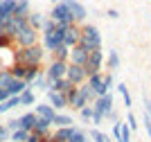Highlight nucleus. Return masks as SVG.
Returning <instances> with one entry per match:
<instances>
[{
  "mask_svg": "<svg viewBox=\"0 0 151 142\" xmlns=\"http://www.w3.org/2000/svg\"><path fill=\"white\" fill-rule=\"evenodd\" d=\"M43 56H45V50L36 43V45H29V48H18L14 59H16V63H23V66H41Z\"/></svg>",
  "mask_w": 151,
  "mask_h": 142,
  "instance_id": "obj_1",
  "label": "nucleus"
},
{
  "mask_svg": "<svg viewBox=\"0 0 151 142\" xmlns=\"http://www.w3.org/2000/svg\"><path fill=\"white\" fill-rule=\"evenodd\" d=\"M90 106H93V124H101L106 120V115L113 111V95L106 93L101 97H95V102Z\"/></svg>",
  "mask_w": 151,
  "mask_h": 142,
  "instance_id": "obj_2",
  "label": "nucleus"
},
{
  "mask_svg": "<svg viewBox=\"0 0 151 142\" xmlns=\"http://www.w3.org/2000/svg\"><path fill=\"white\" fill-rule=\"evenodd\" d=\"M79 45L90 50H101V34L95 25H81V34H79Z\"/></svg>",
  "mask_w": 151,
  "mask_h": 142,
  "instance_id": "obj_3",
  "label": "nucleus"
},
{
  "mask_svg": "<svg viewBox=\"0 0 151 142\" xmlns=\"http://www.w3.org/2000/svg\"><path fill=\"white\" fill-rule=\"evenodd\" d=\"M36 38H38V32L29 25H23L18 32H16V36H14V43L18 45V48H29V45H36Z\"/></svg>",
  "mask_w": 151,
  "mask_h": 142,
  "instance_id": "obj_4",
  "label": "nucleus"
},
{
  "mask_svg": "<svg viewBox=\"0 0 151 142\" xmlns=\"http://www.w3.org/2000/svg\"><path fill=\"white\" fill-rule=\"evenodd\" d=\"M101 66H104V52H101V50H90L88 52V61H86V66H83L86 79H88L90 74H95V72H101Z\"/></svg>",
  "mask_w": 151,
  "mask_h": 142,
  "instance_id": "obj_5",
  "label": "nucleus"
},
{
  "mask_svg": "<svg viewBox=\"0 0 151 142\" xmlns=\"http://www.w3.org/2000/svg\"><path fill=\"white\" fill-rule=\"evenodd\" d=\"M63 5L70 9V16H72V20H75V25H81L83 20H86V7L79 2V0H61Z\"/></svg>",
  "mask_w": 151,
  "mask_h": 142,
  "instance_id": "obj_6",
  "label": "nucleus"
},
{
  "mask_svg": "<svg viewBox=\"0 0 151 142\" xmlns=\"http://www.w3.org/2000/svg\"><path fill=\"white\" fill-rule=\"evenodd\" d=\"M65 70H68V61H54V59H52L47 70H43V74H45V79L54 81V79L65 77Z\"/></svg>",
  "mask_w": 151,
  "mask_h": 142,
  "instance_id": "obj_7",
  "label": "nucleus"
},
{
  "mask_svg": "<svg viewBox=\"0 0 151 142\" xmlns=\"http://www.w3.org/2000/svg\"><path fill=\"white\" fill-rule=\"evenodd\" d=\"M65 79H68L72 86H81L83 81H86V70H83V66H72V63H68Z\"/></svg>",
  "mask_w": 151,
  "mask_h": 142,
  "instance_id": "obj_8",
  "label": "nucleus"
},
{
  "mask_svg": "<svg viewBox=\"0 0 151 142\" xmlns=\"http://www.w3.org/2000/svg\"><path fill=\"white\" fill-rule=\"evenodd\" d=\"M50 18L54 20V23H68L72 25L75 20H72V16H70V9L63 2H57V5L52 7V14H50Z\"/></svg>",
  "mask_w": 151,
  "mask_h": 142,
  "instance_id": "obj_9",
  "label": "nucleus"
},
{
  "mask_svg": "<svg viewBox=\"0 0 151 142\" xmlns=\"http://www.w3.org/2000/svg\"><path fill=\"white\" fill-rule=\"evenodd\" d=\"M47 104L54 108V111H65V108H70L68 99H65V95L63 93H57V90H47Z\"/></svg>",
  "mask_w": 151,
  "mask_h": 142,
  "instance_id": "obj_10",
  "label": "nucleus"
},
{
  "mask_svg": "<svg viewBox=\"0 0 151 142\" xmlns=\"http://www.w3.org/2000/svg\"><path fill=\"white\" fill-rule=\"evenodd\" d=\"M86 61H88V50L86 48H81L79 43H77L75 48H70L68 63H72V66H86Z\"/></svg>",
  "mask_w": 151,
  "mask_h": 142,
  "instance_id": "obj_11",
  "label": "nucleus"
},
{
  "mask_svg": "<svg viewBox=\"0 0 151 142\" xmlns=\"http://www.w3.org/2000/svg\"><path fill=\"white\" fill-rule=\"evenodd\" d=\"M86 81H88V86L93 88V93L97 95V97H101V95H106V93H108L106 86H104V72H95V74H90Z\"/></svg>",
  "mask_w": 151,
  "mask_h": 142,
  "instance_id": "obj_12",
  "label": "nucleus"
},
{
  "mask_svg": "<svg viewBox=\"0 0 151 142\" xmlns=\"http://www.w3.org/2000/svg\"><path fill=\"white\" fill-rule=\"evenodd\" d=\"M79 34H81V25H70L68 27V32L63 34V45L65 48H75L77 43H79Z\"/></svg>",
  "mask_w": 151,
  "mask_h": 142,
  "instance_id": "obj_13",
  "label": "nucleus"
},
{
  "mask_svg": "<svg viewBox=\"0 0 151 142\" xmlns=\"http://www.w3.org/2000/svg\"><path fill=\"white\" fill-rule=\"evenodd\" d=\"M16 2L18 0H0V23H5V20H9L14 16Z\"/></svg>",
  "mask_w": 151,
  "mask_h": 142,
  "instance_id": "obj_14",
  "label": "nucleus"
},
{
  "mask_svg": "<svg viewBox=\"0 0 151 142\" xmlns=\"http://www.w3.org/2000/svg\"><path fill=\"white\" fill-rule=\"evenodd\" d=\"M50 129H52V122H47V120H43V117H36L32 133L38 136V138H43V136H50Z\"/></svg>",
  "mask_w": 151,
  "mask_h": 142,
  "instance_id": "obj_15",
  "label": "nucleus"
},
{
  "mask_svg": "<svg viewBox=\"0 0 151 142\" xmlns=\"http://www.w3.org/2000/svg\"><path fill=\"white\" fill-rule=\"evenodd\" d=\"M34 113H36V117H43V120H47V122H52L54 115H57V111H54L47 102H45V104H36V111Z\"/></svg>",
  "mask_w": 151,
  "mask_h": 142,
  "instance_id": "obj_16",
  "label": "nucleus"
},
{
  "mask_svg": "<svg viewBox=\"0 0 151 142\" xmlns=\"http://www.w3.org/2000/svg\"><path fill=\"white\" fill-rule=\"evenodd\" d=\"M34 122H36V113H25V115H20L18 117V129L27 131V133H32V129H34Z\"/></svg>",
  "mask_w": 151,
  "mask_h": 142,
  "instance_id": "obj_17",
  "label": "nucleus"
},
{
  "mask_svg": "<svg viewBox=\"0 0 151 142\" xmlns=\"http://www.w3.org/2000/svg\"><path fill=\"white\" fill-rule=\"evenodd\" d=\"M25 88H29V86H27V84H25L23 79H14L12 84L7 86V93H9V97H18V95L23 93Z\"/></svg>",
  "mask_w": 151,
  "mask_h": 142,
  "instance_id": "obj_18",
  "label": "nucleus"
},
{
  "mask_svg": "<svg viewBox=\"0 0 151 142\" xmlns=\"http://www.w3.org/2000/svg\"><path fill=\"white\" fill-rule=\"evenodd\" d=\"M18 102H20V106H34V104H36V97H34V90H32V86L25 88V90L18 95Z\"/></svg>",
  "mask_w": 151,
  "mask_h": 142,
  "instance_id": "obj_19",
  "label": "nucleus"
},
{
  "mask_svg": "<svg viewBox=\"0 0 151 142\" xmlns=\"http://www.w3.org/2000/svg\"><path fill=\"white\" fill-rule=\"evenodd\" d=\"M41 72H43V70H41V66H27V68H25V77H23V81H25L27 86H32V81L36 79Z\"/></svg>",
  "mask_w": 151,
  "mask_h": 142,
  "instance_id": "obj_20",
  "label": "nucleus"
},
{
  "mask_svg": "<svg viewBox=\"0 0 151 142\" xmlns=\"http://www.w3.org/2000/svg\"><path fill=\"white\" fill-rule=\"evenodd\" d=\"M43 14H34V12H29L27 14V25L29 27H34L36 32H41V27H43Z\"/></svg>",
  "mask_w": 151,
  "mask_h": 142,
  "instance_id": "obj_21",
  "label": "nucleus"
},
{
  "mask_svg": "<svg viewBox=\"0 0 151 142\" xmlns=\"http://www.w3.org/2000/svg\"><path fill=\"white\" fill-rule=\"evenodd\" d=\"M52 126L54 129H61V126H72V117L65 115V113H57L54 120H52Z\"/></svg>",
  "mask_w": 151,
  "mask_h": 142,
  "instance_id": "obj_22",
  "label": "nucleus"
},
{
  "mask_svg": "<svg viewBox=\"0 0 151 142\" xmlns=\"http://www.w3.org/2000/svg\"><path fill=\"white\" fill-rule=\"evenodd\" d=\"M32 84H34V88H38V90H45V93L52 88V81H50V79H45V74H43V72L38 74V77L32 81Z\"/></svg>",
  "mask_w": 151,
  "mask_h": 142,
  "instance_id": "obj_23",
  "label": "nucleus"
},
{
  "mask_svg": "<svg viewBox=\"0 0 151 142\" xmlns=\"http://www.w3.org/2000/svg\"><path fill=\"white\" fill-rule=\"evenodd\" d=\"M68 88H72V84H70L65 77H61V79H54V81H52V88H50V90H57V93H65Z\"/></svg>",
  "mask_w": 151,
  "mask_h": 142,
  "instance_id": "obj_24",
  "label": "nucleus"
},
{
  "mask_svg": "<svg viewBox=\"0 0 151 142\" xmlns=\"http://www.w3.org/2000/svg\"><path fill=\"white\" fill-rule=\"evenodd\" d=\"M16 106H20L18 97H7L5 102H0V115L7 113V111H12V108H16Z\"/></svg>",
  "mask_w": 151,
  "mask_h": 142,
  "instance_id": "obj_25",
  "label": "nucleus"
},
{
  "mask_svg": "<svg viewBox=\"0 0 151 142\" xmlns=\"http://www.w3.org/2000/svg\"><path fill=\"white\" fill-rule=\"evenodd\" d=\"M68 56H70V48H65V45H59V48L52 52V59H54V61H68Z\"/></svg>",
  "mask_w": 151,
  "mask_h": 142,
  "instance_id": "obj_26",
  "label": "nucleus"
},
{
  "mask_svg": "<svg viewBox=\"0 0 151 142\" xmlns=\"http://www.w3.org/2000/svg\"><path fill=\"white\" fill-rule=\"evenodd\" d=\"M108 63V70H117L120 68V54L115 50H108V59H104Z\"/></svg>",
  "mask_w": 151,
  "mask_h": 142,
  "instance_id": "obj_27",
  "label": "nucleus"
},
{
  "mask_svg": "<svg viewBox=\"0 0 151 142\" xmlns=\"http://www.w3.org/2000/svg\"><path fill=\"white\" fill-rule=\"evenodd\" d=\"M90 140L93 142H113L108 138V133H104V131H99V129H90Z\"/></svg>",
  "mask_w": 151,
  "mask_h": 142,
  "instance_id": "obj_28",
  "label": "nucleus"
},
{
  "mask_svg": "<svg viewBox=\"0 0 151 142\" xmlns=\"http://www.w3.org/2000/svg\"><path fill=\"white\" fill-rule=\"evenodd\" d=\"M32 9H29V2L27 0H18L16 2V9H14V16H27Z\"/></svg>",
  "mask_w": 151,
  "mask_h": 142,
  "instance_id": "obj_29",
  "label": "nucleus"
},
{
  "mask_svg": "<svg viewBox=\"0 0 151 142\" xmlns=\"http://www.w3.org/2000/svg\"><path fill=\"white\" fill-rule=\"evenodd\" d=\"M27 131H23V129H16V131H12L9 133V142H25L27 140Z\"/></svg>",
  "mask_w": 151,
  "mask_h": 142,
  "instance_id": "obj_30",
  "label": "nucleus"
},
{
  "mask_svg": "<svg viewBox=\"0 0 151 142\" xmlns=\"http://www.w3.org/2000/svg\"><path fill=\"white\" fill-rule=\"evenodd\" d=\"M12 81H14V77L9 70H0V88H7Z\"/></svg>",
  "mask_w": 151,
  "mask_h": 142,
  "instance_id": "obj_31",
  "label": "nucleus"
},
{
  "mask_svg": "<svg viewBox=\"0 0 151 142\" xmlns=\"http://www.w3.org/2000/svg\"><path fill=\"white\" fill-rule=\"evenodd\" d=\"M131 133H133V131L122 122L120 124V142H131Z\"/></svg>",
  "mask_w": 151,
  "mask_h": 142,
  "instance_id": "obj_32",
  "label": "nucleus"
},
{
  "mask_svg": "<svg viewBox=\"0 0 151 142\" xmlns=\"http://www.w3.org/2000/svg\"><path fill=\"white\" fill-rule=\"evenodd\" d=\"M79 117L83 120V122H93V106H83V108H79Z\"/></svg>",
  "mask_w": 151,
  "mask_h": 142,
  "instance_id": "obj_33",
  "label": "nucleus"
},
{
  "mask_svg": "<svg viewBox=\"0 0 151 142\" xmlns=\"http://www.w3.org/2000/svg\"><path fill=\"white\" fill-rule=\"evenodd\" d=\"M70 142H88V133H83L81 129H75V133H72Z\"/></svg>",
  "mask_w": 151,
  "mask_h": 142,
  "instance_id": "obj_34",
  "label": "nucleus"
},
{
  "mask_svg": "<svg viewBox=\"0 0 151 142\" xmlns=\"http://www.w3.org/2000/svg\"><path fill=\"white\" fill-rule=\"evenodd\" d=\"M52 30H57V23L52 18H45L43 20V27H41V32H52Z\"/></svg>",
  "mask_w": 151,
  "mask_h": 142,
  "instance_id": "obj_35",
  "label": "nucleus"
},
{
  "mask_svg": "<svg viewBox=\"0 0 151 142\" xmlns=\"http://www.w3.org/2000/svg\"><path fill=\"white\" fill-rule=\"evenodd\" d=\"M126 126H129L131 131L138 129V120H135V115H133V113H129V115H126Z\"/></svg>",
  "mask_w": 151,
  "mask_h": 142,
  "instance_id": "obj_36",
  "label": "nucleus"
},
{
  "mask_svg": "<svg viewBox=\"0 0 151 142\" xmlns=\"http://www.w3.org/2000/svg\"><path fill=\"white\" fill-rule=\"evenodd\" d=\"M113 72H104V86H106V90L111 93V88H113Z\"/></svg>",
  "mask_w": 151,
  "mask_h": 142,
  "instance_id": "obj_37",
  "label": "nucleus"
},
{
  "mask_svg": "<svg viewBox=\"0 0 151 142\" xmlns=\"http://www.w3.org/2000/svg\"><path fill=\"white\" fill-rule=\"evenodd\" d=\"M12 43H14V38L9 34H0V48H9Z\"/></svg>",
  "mask_w": 151,
  "mask_h": 142,
  "instance_id": "obj_38",
  "label": "nucleus"
},
{
  "mask_svg": "<svg viewBox=\"0 0 151 142\" xmlns=\"http://www.w3.org/2000/svg\"><path fill=\"white\" fill-rule=\"evenodd\" d=\"M0 142H9V131L5 124H0Z\"/></svg>",
  "mask_w": 151,
  "mask_h": 142,
  "instance_id": "obj_39",
  "label": "nucleus"
},
{
  "mask_svg": "<svg viewBox=\"0 0 151 142\" xmlns=\"http://www.w3.org/2000/svg\"><path fill=\"white\" fill-rule=\"evenodd\" d=\"M122 99H124V106H126V108H131V106H133V102H131V93H129V88H126L124 93H122Z\"/></svg>",
  "mask_w": 151,
  "mask_h": 142,
  "instance_id": "obj_40",
  "label": "nucleus"
},
{
  "mask_svg": "<svg viewBox=\"0 0 151 142\" xmlns=\"http://www.w3.org/2000/svg\"><path fill=\"white\" fill-rule=\"evenodd\" d=\"M120 124L122 122H115L113 124V138H111V140H115V142H120Z\"/></svg>",
  "mask_w": 151,
  "mask_h": 142,
  "instance_id": "obj_41",
  "label": "nucleus"
},
{
  "mask_svg": "<svg viewBox=\"0 0 151 142\" xmlns=\"http://www.w3.org/2000/svg\"><path fill=\"white\" fill-rule=\"evenodd\" d=\"M145 131H147V138L151 142V120H149V115H145Z\"/></svg>",
  "mask_w": 151,
  "mask_h": 142,
  "instance_id": "obj_42",
  "label": "nucleus"
},
{
  "mask_svg": "<svg viewBox=\"0 0 151 142\" xmlns=\"http://www.w3.org/2000/svg\"><path fill=\"white\" fill-rule=\"evenodd\" d=\"M5 126H7V131L12 133V131H16V129H18V120H9V122H7Z\"/></svg>",
  "mask_w": 151,
  "mask_h": 142,
  "instance_id": "obj_43",
  "label": "nucleus"
},
{
  "mask_svg": "<svg viewBox=\"0 0 151 142\" xmlns=\"http://www.w3.org/2000/svg\"><path fill=\"white\" fill-rule=\"evenodd\" d=\"M145 115H149V120H151V99L149 97H145Z\"/></svg>",
  "mask_w": 151,
  "mask_h": 142,
  "instance_id": "obj_44",
  "label": "nucleus"
},
{
  "mask_svg": "<svg viewBox=\"0 0 151 142\" xmlns=\"http://www.w3.org/2000/svg\"><path fill=\"white\" fill-rule=\"evenodd\" d=\"M106 16H108V18H120L117 9H108V12H106Z\"/></svg>",
  "mask_w": 151,
  "mask_h": 142,
  "instance_id": "obj_45",
  "label": "nucleus"
},
{
  "mask_svg": "<svg viewBox=\"0 0 151 142\" xmlns=\"http://www.w3.org/2000/svg\"><path fill=\"white\" fill-rule=\"evenodd\" d=\"M25 142H41V138H38V136H34V133H29Z\"/></svg>",
  "mask_w": 151,
  "mask_h": 142,
  "instance_id": "obj_46",
  "label": "nucleus"
},
{
  "mask_svg": "<svg viewBox=\"0 0 151 142\" xmlns=\"http://www.w3.org/2000/svg\"><path fill=\"white\" fill-rule=\"evenodd\" d=\"M7 97H9V93H7V88H0V102H5Z\"/></svg>",
  "mask_w": 151,
  "mask_h": 142,
  "instance_id": "obj_47",
  "label": "nucleus"
},
{
  "mask_svg": "<svg viewBox=\"0 0 151 142\" xmlns=\"http://www.w3.org/2000/svg\"><path fill=\"white\" fill-rule=\"evenodd\" d=\"M106 120H111V122H117V113H115V111H111V113L106 115Z\"/></svg>",
  "mask_w": 151,
  "mask_h": 142,
  "instance_id": "obj_48",
  "label": "nucleus"
},
{
  "mask_svg": "<svg viewBox=\"0 0 151 142\" xmlns=\"http://www.w3.org/2000/svg\"><path fill=\"white\" fill-rule=\"evenodd\" d=\"M124 90H126V84H117V93L122 95V93H124Z\"/></svg>",
  "mask_w": 151,
  "mask_h": 142,
  "instance_id": "obj_49",
  "label": "nucleus"
},
{
  "mask_svg": "<svg viewBox=\"0 0 151 142\" xmlns=\"http://www.w3.org/2000/svg\"><path fill=\"white\" fill-rule=\"evenodd\" d=\"M57 2H61V0H52V5H57Z\"/></svg>",
  "mask_w": 151,
  "mask_h": 142,
  "instance_id": "obj_50",
  "label": "nucleus"
},
{
  "mask_svg": "<svg viewBox=\"0 0 151 142\" xmlns=\"http://www.w3.org/2000/svg\"><path fill=\"white\" fill-rule=\"evenodd\" d=\"M0 34H5V32H2V23H0Z\"/></svg>",
  "mask_w": 151,
  "mask_h": 142,
  "instance_id": "obj_51",
  "label": "nucleus"
},
{
  "mask_svg": "<svg viewBox=\"0 0 151 142\" xmlns=\"http://www.w3.org/2000/svg\"><path fill=\"white\" fill-rule=\"evenodd\" d=\"M149 2H151V0H149Z\"/></svg>",
  "mask_w": 151,
  "mask_h": 142,
  "instance_id": "obj_52",
  "label": "nucleus"
}]
</instances>
